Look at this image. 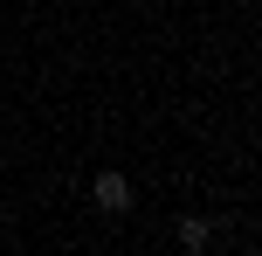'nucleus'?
Here are the masks:
<instances>
[{"instance_id":"1","label":"nucleus","mask_w":262,"mask_h":256,"mask_svg":"<svg viewBox=\"0 0 262 256\" xmlns=\"http://www.w3.org/2000/svg\"><path fill=\"white\" fill-rule=\"evenodd\" d=\"M90 201H97V208H104V215H124V208H131V201H138V187H131V180L118 173V166H104V173H97V180H90Z\"/></svg>"},{"instance_id":"2","label":"nucleus","mask_w":262,"mask_h":256,"mask_svg":"<svg viewBox=\"0 0 262 256\" xmlns=\"http://www.w3.org/2000/svg\"><path fill=\"white\" fill-rule=\"evenodd\" d=\"M172 235H180L186 249H200V243H214V222H207V215H180V222H172Z\"/></svg>"},{"instance_id":"3","label":"nucleus","mask_w":262,"mask_h":256,"mask_svg":"<svg viewBox=\"0 0 262 256\" xmlns=\"http://www.w3.org/2000/svg\"><path fill=\"white\" fill-rule=\"evenodd\" d=\"M193 256H221V249H207V243H200V249H193Z\"/></svg>"}]
</instances>
